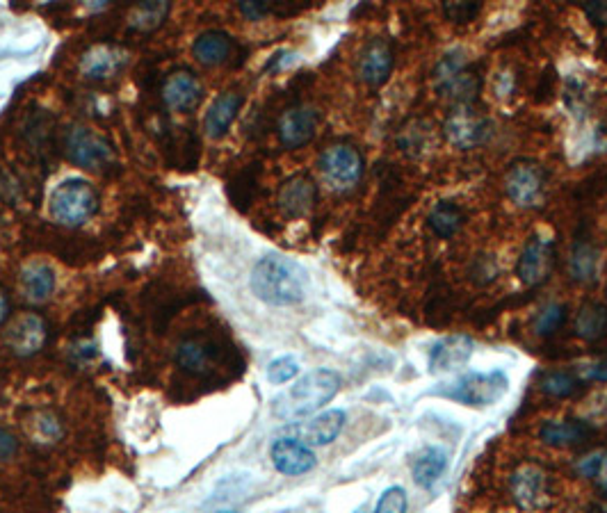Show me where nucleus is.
Here are the masks:
<instances>
[{"label":"nucleus","instance_id":"1","mask_svg":"<svg viewBox=\"0 0 607 513\" xmlns=\"http://www.w3.org/2000/svg\"><path fill=\"white\" fill-rule=\"evenodd\" d=\"M341 377L334 370L320 368L299 377L293 386L283 390L272 402V415L279 420H299L318 413L336 397Z\"/></svg>","mask_w":607,"mask_h":513},{"label":"nucleus","instance_id":"2","mask_svg":"<svg viewBox=\"0 0 607 513\" xmlns=\"http://www.w3.org/2000/svg\"><path fill=\"white\" fill-rule=\"evenodd\" d=\"M252 290L270 306H295L306 295V272L290 258L265 256L252 270Z\"/></svg>","mask_w":607,"mask_h":513},{"label":"nucleus","instance_id":"3","mask_svg":"<svg viewBox=\"0 0 607 513\" xmlns=\"http://www.w3.org/2000/svg\"><path fill=\"white\" fill-rule=\"evenodd\" d=\"M99 210V194L85 178H67L48 197V213L58 224L80 226Z\"/></svg>","mask_w":607,"mask_h":513},{"label":"nucleus","instance_id":"4","mask_svg":"<svg viewBox=\"0 0 607 513\" xmlns=\"http://www.w3.org/2000/svg\"><path fill=\"white\" fill-rule=\"evenodd\" d=\"M507 390H509L507 374L493 370V372H468L464 377H459L457 381L445 386L441 390V395L455 399V402H461L466 406L482 409V406H491L500 402V399L507 395Z\"/></svg>","mask_w":607,"mask_h":513},{"label":"nucleus","instance_id":"5","mask_svg":"<svg viewBox=\"0 0 607 513\" xmlns=\"http://www.w3.org/2000/svg\"><path fill=\"white\" fill-rule=\"evenodd\" d=\"M318 167L327 185L338 192L352 190L354 185H359L363 176V158L359 149H354L352 144L329 146V149L322 151Z\"/></svg>","mask_w":607,"mask_h":513},{"label":"nucleus","instance_id":"6","mask_svg":"<svg viewBox=\"0 0 607 513\" xmlns=\"http://www.w3.org/2000/svg\"><path fill=\"white\" fill-rule=\"evenodd\" d=\"M64 146H67L69 160L85 169H103L115 160L112 144L105 140L103 135H99L96 130L87 126L69 128Z\"/></svg>","mask_w":607,"mask_h":513},{"label":"nucleus","instance_id":"7","mask_svg":"<svg viewBox=\"0 0 607 513\" xmlns=\"http://www.w3.org/2000/svg\"><path fill=\"white\" fill-rule=\"evenodd\" d=\"M505 192L519 208H537L546 197V174L534 162H516L505 176Z\"/></svg>","mask_w":607,"mask_h":513},{"label":"nucleus","instance_id":"8","mask_svg":"<svg viewBox=\"0 0 607 513\" xmlns=\"http://www.w3.org/2000/svg\"><path fill=\"white\" fill-rule=\"evenodd\" d=\"M445 137L457 149H475L489 137V121L471 105H455L443 121Z\"/></svg>","mask_w":607,"mask_h":513},{"label":"nucleus","instance_id":"9","mask_svg":"<svg viewBox=\"0 0 607 513\" xmlns=\"http://www.w3.org/2000/svg\"><path fill=\"white\" fill-rule=\"evenodd\" d=\"M345 427V413L341 409L325 411L315 418L304 422H290L283 427V434L295 438V441L309 445V447H322L334 443Z\"/></svg>","mask_w":607,"mask_h":513},{"label":"nucleus","instance_id":"10","mask_svg":"<svg viewBox=\"0 0 607 513\" xmlns=\"http://www.w3.org/2000/svg\"><path fill=\"white\" fill-rule=\"evenodd\" d=\"M46 338H48V327L44 317H39L35 313L19 315L5 333L7 347L12 349V354L21 358L37 354L39 349L46 345Z\"/></svg>","mask_w":607,"mask_h":513},{"label":"nucleus","instance_id":"11","mask_svg":"<svg viewBox=\"0 0 607 513\" xmlns=\"http://www.w3.org/2000/svg\"><path fill=\"white\" fill-rule=\"evenodd\" d=\"M270 459L272 466L277 468L281 475L288 477H297V475H306L315 468V454L309 445L295 441L290 436H281L270 447Z\"/></svg>","mask_w":607,"mask_h":513},{"label":"nucleus","instance_id":"12","mask_svg":"<svg viewBox=\"0 0 607 513\" xmlns=\"http://www.w3.org/2000/svg\"><path fill=\"white\" fill-rule=\"evenodd\" d=\"M315 128H318V112L309 105H293L281 114L277 133L286 149H299L313 140Z\"/></svg>","mask_w":607,"mask_h":513},{"label":"nucleus","instance_id":"13","mask_svg":"<svg viewBox=\"0 0 607 513\" xmlns=\"http://www.w3.org/2000/svg\"><path fill=\"white\" fill-rule=\"evenodd\" d=\"M555 263V249L548 238H532L525 244L523 254L516 265V274L525 285H539L548 279Z\"/></svg>","mask_w":607,"mask_h":513},{"label":"nucleus","instance_id":"14","mask_svg":"<svg viewBox=\"0 0 607 513\" xmlns=\"http://www.w3.org/2000/svg\"><path fill=\"white\" fill-rule=\"evenodd\" d=\"M204 99V85L192 71L169 73L163 85V101L174 112H192Z\"/></svg>","mask_w":607,"mask_h":513},{"label":"nucleus","instance_id":"15","mask_svg":"<svg viewBox=\"0 0 607 513\" xmlns=\"http://www.w3.org/2000/svg\"><path fill=\"white\" fill-rule=\"evenodd\" d=\"M509 491H512L514 502L519 504L521 509H525V511L537 509L539 504L546 500L548 475L539 466L525 463V466H521L512 475V482H509Z\"/></svg>","mask_w":607,"mask_h":513},{"label":"nucleus","instance_id":"16","mask_svg":"<svg viewBox=\"0 0 607 513\" xmlns=\"http://www.w3.org/2000/svg\"><path fill=\"white\" fill-rule=\"evenodd\" d=\"M393 71V48L384 39H372L359 57V78L370 87L384 85Z\"/></svg>","mask_w":607,"mask_h":513},{"label":"nucleus","instance_id":"17","mask_svg":"<svg viewBox=\"0 0 607 513\" xmlns=\"http://www.w3.org/2000/svg\"><path fill=\"white\" fill-rule=\"evenodd\" d=\"M128 55L117 46H94L83 55L80 60V69L87 78L92 80H105L117 76V73L126 67Z\"/></svg>","mask_w":607,"mask_h":513},{"label":"nucleus","instance_id":"18","mask_svg":"<svg viewBox=\"0 0 607 513\" xmlns=\"http://www.w3.org/2000/svg\"><path fill=\"white\" fill-rule=\"evenodd\" d=\"M315 197H318V192H315V183L309 176H293L281 187L279 206L290 217H304L313 210Z\"/></svg>","mask_w":607,"mask_h":513},{"label":"nucleus","instance_id":"19","mask_svg":"<svg viewBox=\"0 0 607 513\" xmlns=\"http://www.w3.org/2000/svg\"><path fill=\"white\" fill-rule=\"evenodd\" d=\"M471 356H473V342L468 338H464V336L443 338L439 345L432 349L430 370L434 374L455 372L459 368H464Z\"/></svg>","mask_w":607,"mask_h":513},{"label":"nucleus","instance_id":"20","mask_svg":"<svg viewBox=\"0 0 607 513\" xmlns=\"http://www.w3.org/2000/svg\"><path fill=\"white\" fill-rule=\"evenodd\" d=\"M242 105V96L236 92H224L222 96H217L206 112L204 119V130L208 137L213 140H220V137L226 135V130L231 128L233 119L238 117V110Z\"/></svg>","mask_w":607,"mask_h":513},{"label":"nucleus","instance_id":"21","mask_svg":"<svg viewBox=\"0 0 607 513\" xmlns=\"http://www.w3.org/2000/svg\"><path fill=\"white\" fill-rule=\"evenodd\" d=\"M231 37L222 30H206L194 39L192 44V55L197 57L201 64L206 67H215V64H222L229 60L231 55Z\"/></svg>","mask_w":607,"mask_h":513},{"label":"nucleus","instance_id":"22","mask_svg":"<svg viewBox=\"0 0 607 513\" xmlns=\"http://www.w3.org/2000/svg\"><path fill=\"white\" fill-rule=\"evenodd\" d=\"M21 290L30 301H46L55 290V272L46 263H28L21 270Z\"/></svg>","mask_w":607,"mask_h":513},{"label":"nucleus","instance_id":"23","mask_svg":"<svg viewBox=\"0 0 607 513\" xmlns=\"http://www.w3.org/2000/svg\"><path fill=\"white\" fill-rule=\"evenodd\" d=\"M539 436L553 447H571L587 441L589 427L578 420H550L539 429Z\"/></svg>","mask_w":607,"mask_h":513},{"label":"nucleus","instance_id":"24","mask_svg":"<svg viewBox=\"0 0 607 513\" xmlns=\"http://www.w3.org/2000/svg\"><path fill=\"white\" fill-rule=\"evenodd\" d=\"M427 226L432 228L436 238L448 240L452 235H457L461 231V226H464V213H461L457 203L441 201L436 203V206L430 210V215H427Z\"/></svg>","mask_w":607,"mask_h":513},{"label":"nucleus","instance_id":"25","mask_svg":"<svg viewBox=\"0 0 607 513\" xmlns=\"http://www.w3.org/2000/svg\"><path fill=\"white\" fill-rule=\"evenodd\" d=\"M445 468H448V456L441 447H427L414 461V482L423 488H432L441 479Z\"/></svg>","mask_w":607,"mask_h":513},{"label":"nucleus","instance_id":"26","mask_svg":"<svg viewBox=\"0 0 607 513\" xmlns=\"http://www.w3.org/2000/svg\"><path fill=\"white\" fill-rule=\"evenodd\" d=\"M176 363L178 368L190 374H204L210 363H213V354L210 347L201 340H185L176 349Z\"/></svg>","mask_w":607,"mask_h":513},{"label":"nucleus","instance_id":"27","mask_svg":"<svg viewBox=\"0 0 607 513\" xmlns=\"http://www.w3.org/2000/svg\"><path fill=\"white\" fill-rule=\"evenodd\" d=\"M576 333L582 340H601L607 336V308L601 304H587L576 315Z\"/></svg>","mask_w":607,"mask_h":513},{"label":"nucleus","instance_id":"28","mask_svg":"<svg viewBox=\"0 0 607 513\" xmlns=\"http://www.w3.org/2000/svg\"><path fill=\"white\" fill-rule=\"evenodd\" d=\"M569 272L573 281L589 283L596 279L598 274V254L589 242H576L573 244L571 258H569Z\"/></svg>","mask_w":607,"mask_h":513},{"label":"nucleus","instance_id":"29","mask_svg":"<svg viewBox=\"0 0 607 513\" xmlns=\"http://www.w3.org/2000/svg\"><path fill=\"white\" fill-rule=\"evenodd\" d=\"M578 388H580L578 377H573V374H569V372L555 370V372H548L546 377L541 379V390H544L546 395L557 397V399L571 397Z\"/></svg>","mask_w":607,"mask_h":513},{"label":"nucleus","instance_id":"30","mask_svg":"<svg viewBox=\"0 0 607 513\" xmlns=\"http://www.w3.org/2000/svg\"><path fill=\"white\" fill-rule=\"evenodd\" d=\"M167 10H169V5H163V3L137 5L135 12L131 14V28L133 30H140V32L158 28L160 23H163Z\"/></svg>","mask_w":607,"mask_h":513},{"label":"nucleus","instance_id":"31","mask_svg":"<svg viewBox=\"0 0 607 513\" xmlns=\"http://www.w3.org/2000/svg\"><path fill=\"white\" fill-rule=\"evenodd\" d=\"M566 322V308L562 304H550L534 320V331L537 336H553L560 331Z\"/></svg>","mask_w":607,"mask_h":513},{"label":"nucleus","instance_id":"32","mask_svg":"<svg viewBox=\"0 0 607 513\" xmlns=\"http://www.w3.org/2000/svg\"><path fill=\"white\" fill-rule=\"evenodd\" d=\"M297 374H299V363L295 356H279L267 365V381L274 386L288 384V381H293Z\"/></svg>","mask_w":607,"mask_h":513},{"label":"nucleus","instance_id":"33","mask_svg":"<svg viewBox=\"0 0 607 513\" xmlns=\"http://www.w3.org/2000/svg\"><path fill=\"white\" fill-rule=\"evenodd\" d=\"M578 470H580L582 477L594 479L596 486L607 493V452L585 456V459H582V463L578 466Z\"/></svg>","mask_w":607,"mask_h":513},{"label":"nucleus","instance_id":"34","mask_svg":"<svg viewBox=\"0 0 607 513\" xmlns=\"http://www.w3.org/2000/svg\"><path fill=\"white\" fill-rule=\"evenodd\" d=\"M407 509H409V500L404 488L393 486L388 488V491L382 495V500L377 502L375 513H407Z\"/></svg>","mask_w":607,"mask_h":513},{"label":"nucleus","instance_id":"35","mask_svg":"<svg viewBox=\"0 0 607 513\" xmlns=\"http://www.w3.org/2000/svg\"><path fill=\"white\" fill-rule=\"evenodd\" d=\"M480 12H482V5H477V3H448V5H443V14L448 16L452 23H468V21H473Z\"/></svg>","mask_w":607,"mask_h":513},{"label":"nucleus","instance_id":"36","mask_svg":"<svg viewBox=\"0 0 607 513\" xmlns=\"http://www.w3.org/2000/svg\"><path fill=\"white\" fill-rule=\"evenodd\" d=\"M473 276L480 283H489V281H493L498 276V265H496V260L493 258H489V256H484V258H477L475 260V267H473Z\"/></svg>","mask_w":607,"mask_h":513},{"label":"nucleus","instance_id":"37","mask_svg":"<svg viewBox=\"0 0 607 513\" xmlns=\"http://www.w3.org/2000/svg\"><path fill=\"white\" fill-rule=\"evenodd\" d=\"M16 452H19V441L5 427H0V461L12 459Z\"/></svg>","mask_w":607,"mask_h":513},{"label":"nucleus","instance_id":"38","mask_svg":"<svg viewBox=\"0 0 607 513\" xmlns=\"http://www.w3.org/2000/svg\"><path fill=\"white\" fill-rule=\"evenodd\" d=\"M240 12L247 16V19L258 21L261 16L267 14V5L265 3H240Z\"/></svg>","mask_w":607,"mask_h":513},{"label":"nucleus","instance_id":"39","mask_svg":"<svg viewBox=\"0 0 607 513\" xmlns=\"http://www.w3.org/2000/svg\"><path fill=\"white\" fill-rule=\"evenodd\" d=\"M585 377H587V379H592V381H603V384H607V363L587 365V368H585Z\"/></svg>","mask_w":607,"mask_h":513},{"label":"nucleus","instance_id":"40","mask_svg":"<svg viewBox=\"0 0 607 513\" xmlns=\"http://www.w3.org/2000/svg\"><path fill=\"white\" fill-rule=\"evenodd\" d=\"M587 14L592 16L596 23H607V5L605 3H596L587 7Z\"/></svg>","mask_w":607,"mask_h":513},{"label":"nucleus","instance_id":"41","mask_svg":"<svg viewBox=\"0 0 607 513\" xmlns=\"http://www.w3.org/2000/svg\"><path fill=\"white\" fill-rule=\"evenodd\" d=\"M10 317V297L5 295V290H0V327L7 322Z\"/></svg>","mask_w":607,"mask_h":513},{"label":"nucleus","instance_id":"42","mask_svg":"<svg viewBox=\"0 0 607 513\" xmlns=\"http://www.w3.org/2000/svg\"><path fill=\"white\" fill-rule=\"evenodd\" d=\"M220 513H238V511H220Z\"/></svg>","mask_w":607,"mask_h":513},{"label":"nucleus","instance_id":"43","mask_svg":"<svg viewBox=\"0 0 607 513\" xmlns=\"http://www.w3.org/2000/svg\"><path fill=\"white\" fill-rule=\"evenodd\" d=\"M603 513H607V507H605V509H603Z\"/></svg>","mask_w":607,"mask_h":513}]
</instances>
